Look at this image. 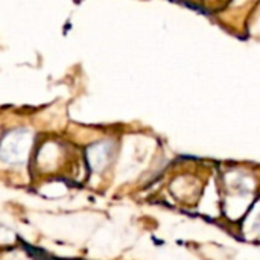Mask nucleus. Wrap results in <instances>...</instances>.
Returning a JSON list of instances; mask_svg holds the SVG:
<instances>
[{
	"label": "nucleus",
	"mask_w": 260,
	"mask_h": 260,
	"mask_svg": "<svg viewBox=\"0 0 260 260\" xmlns=\"http://www.w3.org/2000/svg\"><path fill=\"white\" fill-rule=\"evenodd\" d=\"M254 232L260 235V213L259 216H257V219H256V222H254Z\"/></svg>",
	"instance_id": "nucleus-1"
}]
</instances>
